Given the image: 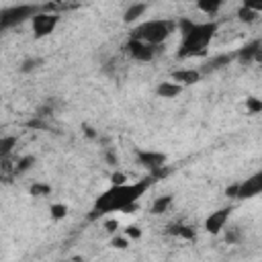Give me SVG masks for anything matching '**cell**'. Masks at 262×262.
I'll return each mask as SVG.
<instances>
[{
  "instance_id": "1",
  "label": "cell",
  "mask_w": 262,
  "mask_h": 262,
  "mask_svg": "<svg viewBox=\"0 0 262 262\" xmlns=\"http://www.w3.org/2000/svg\"><path fill=\"white\" fill-rule=\"evenodd\" d=\"M154 182V178H143L137 182H125V184H113L111 188H106L94 203V211L90 215V219H96L104 213H113V211H123V213H131L137 209L139 199L145 194V190L149 188V184Z\"/></svg>"
},
{
  "instance_id": "2",
  "label": "cell",
  "mask_w": 262,
  "mask_h": 262,
  "mask_svg": "<svg viewBox=\"0 0 262 262\" xmlns=\"http://www.w3.org/2000/svg\"><path fill=\"white\" fill-rule=\"evenodd\" d=\"M180 33L182 43L178 47V57H196L205 55L211 39L217 33V23H192V20H180Z\"/></svg>"
},
{
  "instance_id": "3",
  "label": "cell",
  "mask_w": 262,
  "mask_h": 262,
  "mask_svg": "<svg viewBox=\"0 0 262 262\" xmlns=\"http://www.w3.org/2000/svg\"><path fill=\"white\" fill-rule=\"evenodd\" d=\"M172 31H174L172 20H147V23H141L139 27H135L131 37L141 39L149 45H160L172 35Z\"/></svg>"
},
{
  "instance_id": "4",
  "label": "cell",
  "mask_w": 262,
  "mask_h": 262,
  "mask_svg": "<svg viewBox=\"0 0 262 262\" xmlns=\"http://www.w3.org/2000/svg\"><path fill=\"white\" fill-rule=\"evenodd\" d=\"M35 14H37V8L31 6V4H16V6H10V8H4L0 12V27L10 29L14 25L25 23L27 18H33Z\"/></svg>"
},
{
  "instance_id": "5",
  "label": "cell",
  "mask_w": 262,
  "mask_h": 262,
  "mask_svg": "<svg viewBox=\"0 0 262 262\" xmlns=\"http://www.w3.org/2000/svg\"><path fill=\"white\" fill-rule=\"evenodd\" d=\"M57 20H59V16H57L55 12H37V14L31 18L35 37L41 39V37L51 35V33L55 31V27H57Z\"/></svg>"
},
{
  "instance_id": "6",
  "label": "cell",
  "mask_w": 262,
  "mask_h": 262,
  "mask_svg": "<svg viewBox=\"0 0 262 262\" xmlns=\"http://www.w3.org/2000/svg\"><path fill=\"white\" fill-rule=\"evenodd\" d=\"M154 47L156 45H149V43H145V41H141V39H129V43L125 45V49H127V53L133 57V59H137V61H151L154 59Z\"/></svg>"
},
{
  "instance_id": "7",
  "label": "cell",
  "mask_w": 262,
  "mask_h": 262,
  "mask_svg": "<svg viewBox=\"0 0 262 262\" xmlns=\"http://www.w3.org/2000/svg\"><path fill=\"white\" fill-rule=\"evenodd\" d=\"M256 194H262V170L242 180L237 186V199H252Z\"/></svg>"
},
{
  "instance_id": "8",
  "label": "cell",
  "mask_w": 262,
  "mask_h": 262,
  "mask_svg": "<svg viewBox=\"0 0 262 262\" xmlns=\"http://www.w3.org/2000/svg\"><path fill=\"white\" fill-rule=\"evenodd\" d=\"M229 213H231V207H223V209L213 211V213L205 219V231L217 235V233L225 227V223H227V219H229Z\"/></svg>"
},
{
  "instance_id": "9",
  "label": "cell",
  "mask_w": 262,
  "mask_h": 262,
  "mask_svg": "<svg viewBox=\"0 0 262 262\" xmlns=\"http://www.w3.org/2000/svg\"><path fill=\"white\" fill-rule=\"evenodd\" d=\"M137 160H139V164H143L147 170L166 166V162H168L166 154H162V151H151V149H139V151H137Z\"/></svg>"
},
{
  "instance_id": "10",
  "label": "cell",
  "mask_w": 262,
  "mask_h": 262,
  "mask_svg": "<svg viewBox=\"0 0 262 262\" xmlns=\"http://www.w3.org/2000/svg\"><path fill=\"white\" fill-rule=\"evenodd\" d=\"M235 57H237V53H221V55H215V57H211V59H207V61L203 63L201 74H211V72H217V70H221V68L229 66V63H231Z\"/></svg>"
},
{
  "instance_id": "11",
  "label": "cell",
  "mask_w": 262,
  "mask_h": 262,
  "mask_svg": "<svg viewBox=\"0 0 262 262\" xmlns=\"http://www.w3.org/2000/svg\"><path fill=\"white\" fill-rule=\"evenodd\" d=\"M201 70H176L172 72V80L182 84V86H190V84H196L201 80Z\"/></svg>"
},
{
  "instance_id": "12",
  "label": "cell",
  "mask_w": 262,
  "mask_h": 262,
  "mask_svg": "<svg viewBox=\"0 0 262 262\" xmlns=\"http://www.w3.org/2000/svg\"><path fill=\"white\" fill-rule=\"evenodd\" d=\"M180 92H182V84H178V82H174V80H170V82H160L158 88H156V94H158L160 98H174V96H178Z\"/></svg>"
},
{
  "instance_id": "13",
  "label": "cell",
  "mask_w": 262,
  "mask_h": 262,
  "mask_svg": "<svg viewBox=\"0 0 262 262\" xmlns=\"http://www.w3.org/2000/svg\"><path fill=\"white\" fill-rule=\"evenodd\" d=\"M145 10H147V4H145V2H133V4L125 10L123 20H125V23H133V20H137L139 16H143Z\"/></svg>"
},
{
  "instance_id": "14",
  "label": "cell",
  "mask_w": 262,
  "mask_h": 262,
  "mask_svg": "<svg viewBox=\"0 0 262 262\" xmlns=\"http://www.w3.org/2000/svg\"><path fill=\"white\" fill-rule=\"evenodd\" d=\"M258 47H260V41H252V43H248V45H244L239 51H237V59L242 61V63H248V61H254V55H256V51H258Z\"/></svg>"
},
{
  "instance_id": "15",
  "label": "cell",
  "mask_w": 262,
  "mask_h": 262,
  "mask_svg": "<svg viewBox=\"0 0 262 262\" xmlns=\"http://www.w3.org/2000/svg\"><path fill=\"white\" fill-rule=\"evenodd\" d=\"M225 0H196V6L205 14H217Z\"/></svg>"
},
{
  "instance_id": "16",
  "label": "cell",
  "mask_w": 262,
  "mask_h": 262,
  "mask_svg": "<svg viewBox=\"0 0 262 262\" xmlns=\"http://www.w3.org/2000/svg\"><path fill=\"white\" fill-rule=\"evenodd\" d=\"M172 205V194H164V196H158L154 203H151V213L154 215H162L170 209Z\"/></svg>"
},
{
  "instance_id": "17",
  "label": "cell",
  "mask_w": 262,
  "mask_h": 262,
  "mask_svg": "<svg viewBox=\"0 0 262 262\" xmlns=\"http://www.w3.org/2000/svg\"><path fill=\"white\" fill-rule=\"evenodd\" d=\"M14 145H16V137H14V135H4V137L0 139V156L6 158V156L12 151Z\"/></svg>"
},
{
  "instance_id": "18",
  "label": "cell",
  "mask_w": 262,
  "mask_h": 262,
  "mask_svg": "<svg viewBox=\"0 0 262 262\" xmlns=\"http://www.w3.org/2000/svg\"><path fill=\"white\" fill-rule=\"evenodd\" d=\"M237 18L242 20V23H254L256 18H258V12L256 10H252V8H248V6H244L242 4V8L237 10Z\"/></svg>"
},
{
  "instance_id": "19",
  "label": "cell",
  "mask_w": 262,
  "mask_h": 262,
  "mask_svg": "<svg viewBox=\"0 0 262 262\" xmlns=\"http://www.w3.org/2000/svg\"><path fill=\"white\" fill-rule=\"evenodd\" d=\"M49 215H51L55 221L66 219V215H68V207H66L63 203H53V205L49 207Z\"/></svg>"
},
{
  "instance_id": "20",
  "label": "cell",
  "mask_w": 262,
  "mask_h": 262,
  "mask_svg": "<svg viewBox=\"0 0 262 262\" xmlns=\"http://www.w3.org/2000/svg\"><path fill=\"white\" fill-rule=\"evenodd\" d=\"M39 66H41V59H39V57H27V59L20 63V72H23V74H29V72L37 70Z\"/></svg>"
},
{
  "instance_id": "21",
  "label": "cell",
  "mask_w": 262,
  "mask_h": 262,
  "mask_svg": "<svg viewBox=\"0 0 262 262\" xmlns=\"http://www.w3.org/2000/svg\"><path fill=\"white\" fill-rule=\"evenodd\" d=\"M246 108H248V113H252V115L262 113V100L256 98V96H250V98H246Z\"/></svg>"
},
{
  "instance_id": "22",
  "label": "cell",
  "mask_w": 262,
  "mask_h": 262,
  "mask_svg": "<svg viewBox=\"0 0 262 262\" xmlns=\"http://www.w3.org/2000/svg\"><path fill=\"white\" fill-rule=\"evenodd\" d=\"M35 164V156H25V158H20L18 160V164H16V174H20V172H25V170H29L31 166Z\"/></svg>"
},
{
  "instance_id": "23",
  "label": "cell",
  "mask_w": 262,
  "mask_h": 262,
  "mask_svg": "<svg viewBox=\"0 0 262 262\" xmlns=\"http://www.w3.org/2000/svg\"><path fill=\"white\" fill-rule=\"evenodd\" d=\"M29 192H31L33 196H47V194L51 192V186H49V184H39V182H37V184L31 186Z\"/></svg>"
},
{
  "instance_id": "24",
  "label": "cell",
  "mask_w": 262,
  "mask_h": 262,
  "mask_svg": "<svg viewBox=\"0 0 262 262\" xmlns=\"http://www.w3.org/2000/svg\"><path fill=\"white\" fill-rule=\"evenodd\" d=\"M225 242H227V244H239V242H242V229H239V227H231V229H227V233H225Z\"/></svg>"
},
{
  "instance_id": "25",
  "label": "cell",
  "mask_w": 262,
  "mask_h": 262,
  "mask_svg": "<svg viewBox=\"0 0 262 262\" xmlns=\"http://www.w3.org/2000/svg\"><path fill=\"white\" fill-rule=\"evenodd\" d=\"M168 174H170V168H168V166H160V168L149 170V176H151L154 180H158V178H166Z\"/></svg>"
},
{
  "instance_id": "26",
  "label": "cell",
  "mask_w": 262,
  "mask_h": 262,
  "mask_svg": "<svg viewBox=\"0 0 262 262\" xmlns=\"http://www.w3.org/2000/svg\"><path fill=\"white\" fill-rule=\"evenodd\" d=\"M113 248H117V250H125L127 246H129V237L127 235H117V237H113Z\"/></svg>"
},
{
  "instance_id": "27",
  "label": "cell",
  "mask_w": 262,
  "mask_h": 262,
  "mask_svg": "<svg viewBox=\"0 0 262 262\" xmlns=\"http://www.w3.org/2000/svg\"><path fill=\"white\" fill-rule=\"evenodd\" d=\"M125 235L131 237V239H139V237H141V229H139L137 225H129V227L125 229Z\"/></svg>"
},
{
  "instance_id": "28",
  "label": "cell",
  "mask_w": 262,
  "mask_h": 262,
  "mask_svg": "<svg viewBox=\"0 0 262 262\" xmlns=\"http://www.w3.org/2000/svg\"><path fill=\"white\" fill-rule=\"evenodd\" d=\"M244 6H248V8L256 10L258 14L262 12V0H244Z\"/></svg>"
},
{
  "instance_id": "29",
  "label": "cell",
  "mask_w": 262,
  "mask_h": 262,
  "mask_svg": "<svg viewBox=\"0 0 262 262\" xmlns=\"http://www.w3.org/2000/svg\"><path fill=\"white\" fill-rule=\"evenodd\" d=\"M111 182H113V184H125V182H127V176H125L123 172H113Z\"/></svg>"
},
{
  "instance_id": "30",
  "label": "cell",
  "mask_w": 262,
  "mask_h": 262,
  "mask_svg": "<svg viewBox=\"0 0 262 262\" xmlns=\"http://www.w3.org/2000/svg\"><path fill=\"white\" fill-rule=\"evenodd\" d=\"M237 186H239V182H237V184H231V186H227L225 194H227V196H233V199H237Z\"/></svg>"
},
{
  "instance_id": "31",
  "label": "cell",
  "mask_w": 262,
  "mask_h": 262,
  "mask_svg": "<svg viewBox=\"0 0 262 262\" xmlns=\"http://www.w3.org/2000/svg\"><path fill=\"white\" fill-rule=\"evenodd\" d=\"M104 227H106V231H115V229L119 227V221H117V219H108V221L104 223Z\"/></svg>"
},
{
  "instance_id": "32",
  "label": "cell",
  "mask_w": 262,
  "mask_h": 262,
  "mask_svg": "<svg viewBox=\"0 0 262 262\" xmlns=\"http://www.w3.org/2000/svg\"><path fill=\"white\" fill-rule=\"evenodd\" d=\"M106 162H108L111 166H115V164H117V156H115L113 151H106Z\"/></svg>"
},
{
  "instance_id": "33",
  "label": "cell",
  "mask_w": 262,
  "mask_h": 262,
  "mask_svg": "<svg viewBox=\"0 0 262 262\" xmlns=\"http://www.w3.org/2000/svg\"><path fill=\"white\" fill-rule=\"evenodd\" d=\"M254 61L262 63V43H260V47H258V51H256V55H254Z\"/></svg>"
},
{
  "instance_id": "34",
  "label": "cell",
  "mask_w": 262,
  "mask_h": 262,
  "mask_svg": "<svg viewBox=\"0 0 262 262\" xmlns=\"http://www.w3.org/2000/svg\"><path fill=\"white\" fill-rule=\"evenodd\" d=\"M84 129H86V135H88V137H94V131H92L90 127H84Z\"/></svg>"
}]
</instances>
